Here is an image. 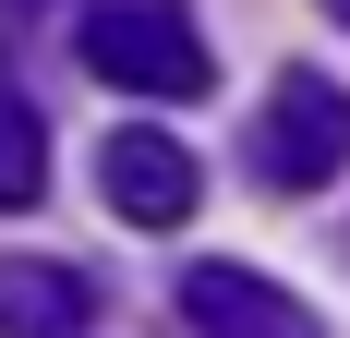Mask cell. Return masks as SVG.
<instances>
[{
  "label": "cell",
  "instance_id": "cell-1",
  "mask_svg": "<svg viewBox=\"0 0 350 338\" xmlns=\"http://www.w3.org/2000/svg\"><path fill=\"white\" fill-rule=\"evenodd\" d=\"M85 73L121 85V97H206L217 61H206V25L181 0H97L85 12Z\"/></svg>",
  "mask_w": 350,
  "mask_h": 338
},
{
  "label": "cell",
  "instance_id": "cell-2",
  "mask_svg": "<svg viewBox=\"0 0 350 338\" xmlns=\"http://www.w3.org/2000/svg\"><path fill=\"white\" fill-rule=\"evenodd\" d=\"M338 169H350V85L278 73L266 109H254V181H266V194H326Z\"/></svg>",
  "mask_w": 350,
  "mask_h": 338
},
{
  "label": "cell",
  "instance_id": "cell-3",
  "mask_svg": "<svg viewBox=\"0 0 350 338\" xmlns=\"http://www.w3.org/2000/svg\"><path fill=\"white\" fill-rule=\"evenodd\" d=\"M97 194H109V218H133V230H181L193 194H206V169H193V145H181V133L121 121V133L97 145Z\"/></svg>",
  "mask_w": 350,
  "mask_h": 338
},
{
  "label": "cell",
  "instance_id": "cell-4",
  "mask_svg": "<svg viewBox=\"0 0 350 338\" xmlns=\"http://www.w3.org/2000/svg\"><path fill=\"white\" fill-rule=\"evenodd\" d=\"M181 326L193 338H326L314 302H290L278 278H254V266H193L181 278Z\"/></svg>",
  "mask_w": 350,
  "mask_h": 338
},
{
  "label": "cell",
  "instance_id": "cell-5",
  "mask_svg": "<svg viewBox=\"0 0 350 338\" xmlns=\"http://www.w3.org/2000/svg\"><path fill=\"white\" fill-rule=\"evenodd\" d=\"M0 338H85V278L72 266H0Z\"/></svg>",
  "mask_w": 350,
  "mask_h": 338
},
{
  "label": "cell",
  "instance_id": "cell-6",
  "mask_svg": "<svg viewBox=\"0 0 350 338\" xmlns=\"http://www.w3.org/2000/svg\"><path fill=\"white\" fill-rule=\"evenodd\" d=\"M36 194H49V121H36V97L0 85V205H36Z\"/></svg>",
  "mask_w": 350,
  "mask_h": 338
},
{
  "label": "cell",
  "instance_id": "cell-7",
  "mask_svg": "<svg viewBox=\"0 0 350 338\" xmlns=\"http://www.w3.org/2000/svg\"><path fill=\"white\" fill-rule=\"evenodd\" d=\"M326 12H338V25H350V0H326Z\"/></svg>",
  "mask_w": 350,
  "mask_h": 338
}]
</instances>
